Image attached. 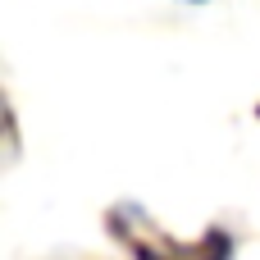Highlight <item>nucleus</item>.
<instances>
[{
    "instance_id": "1",
    "label": "nucleus",
    "mask_w": 260,
    "mask_h": 260,
    "mask_svg": "<svg viewBox=\"0 0 260 260\" xmlns=\"http://www.w3.org/2000/svg\"><path fill=\"white\" fill-rule=\"evenodd\" d=\"M105 229L133 260H233V238L224 229H206L201 238L178 242L133 201H119L105 215Z\"/></svg>"
},
{
    "instance_id": "2",
    "label": "nucleus",
    "mask_w": 260,
    "mask_h": 260,
    "mask_svg": "<svg viewBox=\"0 0 260 260\" xmlns=\"http://www.w3.org/2000/svg\"><path fill=\"white\" fill-rule=\"evenodd\" d=\"M256 114H260V105H256Z\"/></svg>"
}]
</instances>
